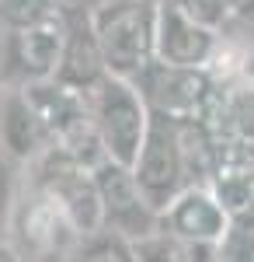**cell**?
Returning <instances> with one entry per match:
<instances>
[{"label": "cell", "instance_id": "cell-3", "mask_svg": "<svg viewBox=\"0 0 254 262\" xmlns=\"http://www.w3.org/2000/svg\"><path fill=\"white\" fill-rule=\"evenodd\" d=\"M185 168L188 164H185V150H181V119L154 112L133 171H136V182L146 203L157 213H164L185 192Z\"/></svg>", "mask_w": 254, "mask_h": 262}, {"label": "cell", "instance_id": "cell-15", "mask_svg": "<svg viewBox=\"0 0 254 262\" xmlns=\"http://www.w3.org/2000/svg\"><path fill=\"white\" fill-rule=\"evenodd\" d=\"M56 11V4L53 0H0V21L7 25V28H28V25H35V21L49 18Z\"/></svg>", "mask_w": 254, "mask_h": 262}, {"label": "cell", "instance_id": "cell-9", "mask_svg": "<svg viewBox=\"0 0 254 262\" xmlns=\"http://www.w3.org/2000/svg\"><path fill=\"white\" fill-rule=\"evenodd\" d=\"M164 217H167L171 231L185 234V238H198V242H213V245L226 234V221H230L219 196L206 192V189H185L164 210Z\"/></svg>", "mask_w": 254, "mask_h": 262}, {"label": "cell", "instance_id": "cell-7", "mask_svg": "<svg viewBox=\"0 0 254 262\" xmlns=\"http://www.w3.org/2000/svg\"><path fill=\"white\" fill-rule=\"evenodd\" d=\"M216 35L209 25L181 11L177 0H164L157 11V56L174 67H202L213 56Z\"/></svg>", "mask_w": 254, "mask_h": 262}, {"label": "cell", "instance_id": "cell-1", "mask_svg": "<svg viewBox=\"0 0 254 262\" xmlns=\"http://www.w3.org/2000/svg\"><path fill=\"white\" fill-rule=\"evenodd\" d=\"M94 35L108 74L133 81L157 56V11L143 0H112L94 11Z\"/></svg>", "mask_w": 254, "mask_h": 262}, {"label": "cell", "instance_id": "cell-14", "mask_svg": "<svg viewBox=\"0 0 254 262\" xmlns=\"http://www.w3.org/2000/svg\"><path fill=\"white\" fill-rule=\"evenodd\" d=\"M129 238L122 234H101V238H91V242L80 248L77 262H139L136 252L129 248Z\"/></svg>", "mask_w": 254, "mask_h": 262}, {"label": "cell", "instance_id": "cell-4", "mask_svg": "<svg viewBox=\"0 0 254 262\" xmlns=\"http://www.w3.org/2000/svg\"><path fill=\"white\" fill-rule=\"evenodd\" d=\"M39 175H42V192H49L66 210V217L73 221L77 234H94L105 224L98 175H94L91 164L77 161L66 147H56V150H49L42 158Z\"/></svg>", "mask_w": 254, "mask_h": 262}, {"label": "cell", "instance_id": "cell-21", "mask_svg": "<svg viewBox=\"0 0 254 262\" xmlns=\"http://www.w3.org/2000/svg\"><path fill=\"white\" fill-rule=\"evenodd\" d=\"M157 4H164V0H157Z\"/></svg>", "mask_w": 254, "mask_h": 262}, {"label": "cell", "instance_id": "cell-5", "mask_svg": "<svg viewBox=\"0 0 254 262\" xmlns=\"http://www.w3.org/2000/svg\"><path fill=\"white\" fill-rule=\"evenodd\" d=\"M98 175V189H101V210H105V224L122 234V238H146L157 231V210L146 203L143 189L136 182V171L125 168L118 161H101L94 168Z\"/></svg>", "mask_w": 254, "mask_h": 262}, {"label": "cell", "instance_id": "cell-2", "mask_svg": "<svg viewBox=\"0 0 254 262\" xmlns=\"http://www.w3.org/2000/svg\"><path fill=\"white\" fill-rule=\"evenodd\" d=\"M150 119H154V112L146 98L125 77L108 74L94 84V122H98V133L112 161L125 164V168L136 164Z\"/></svg>", "mask_w": 254, "mask_h": 262}, {"label": "cell", "instance_id": "cell-16", "mask_svg": "<svg viewBox=\"0 0 254 262\" xmlns=\"http://www.w3.org/2000/svg\"><path fill=\"white\" fill-rule=\"evenodd\" d=\"M177 4H181V11H188L195 21L209 25V28H216L226 14V0H177Z\"/></svg>", "mask_w": 254, "mask_h": 262}, {"label": "cell", "instance_id": "cell-11", "mask_svg": "<svg viewBox=\"0 0 254 262\" xmlns=\"http://www.w3.org/2000/svg\"><path fill=\"white\" fill-rule=\"evenodd\" d=\"M105 70L108 67H105V56H101L94 25H73L70 39H66L63 63H59V70H56V81L84 91V88H94L105 77Z\"/></svg>", "mask_w": 254, "mask_h": 262}, {"label": "cell", "instance_id": "cell-19", "mask_svg": "<svg viewBox=\"0 0 254 262\" xmlns=\"http://www.w3.org/2000/svg\"><path fill=\"white\" fill-rule=\"evenodd\" d=\"M0 262H21V259H18V252H14L11 245H4V242H0Z\"/></svg>", "mask_w": 254, "mask_h": 262}, {"label": "cell", "instance_id": "cell-13", "mask_svg": "<svg viewBox=\"0 0 254 262\" xmlns=\"http://www.w3.org/2000/svg\"><path fill=\"white\" fill-rule=\"evenodd\" d=\"M139 262H216V245L185 238L177 231L167 234H146L133 245Z\"/></svg>", "mask_w": 254, "mask_h": 262}, {"label": "cell", "instance_id": "cell-8", "mask_svg": "<svg viewBox=\"0 0 254 262\" xmlns=\"http://www.w3.org/2000/svg\"><path fill=\"white\" fill-rule=\"evenodd\" d=\"M66 39H70V25L66 18L53 11L49 18L35 21L28 28H18L14 35V63L24 77L32 81H49L56 77L63 53H66Z\"/></svg>", "mask_w": 254, "mask_h": 262}, {"label": "cell", "instance_id": "cell-10", "mask_svg": "<svg viewBox=\"0 0 254 262\" xmlns=\"http://www.w3.org/2000/svg\"><path fill=\"white\" fill-rule=\"evenodd\" d=\"M73 231H77L73 221L66 217V210L49 192H42L35 206L24 213V242L45 262H59V255L66 252V245L73 238Z\"/></svg>", "mask_w": 254, "mask_h": 262}, {"label": "cell", "instance_id": "cell-18", "mask_svg": "<svg viewBox=\"0 0 254 262\" xmlns=\"http://www.w3.org/2000/svg\"><path fill=\"white\" fill-rule=\"evenodd\" d=\"M226 11L244 21H254V0H226Z\"/></svg>", "mask_w": 254, "mask_h": 262}, {"label": "cell", "instance_id": "cell-20", "mask_svg": "<svg viewBox=\"0 0 254 262\" xmlns=\"http://www.w3.org/2000/svg\"><path fill=\"white\" fill-rule=\"evenodd\" d=\"M59 4H63L66 11H84V4H87V0H59Z\"/></svg>", "mask_w": 254, "mask_h": 262}, {"label": "cell", "instance_id": "cell-17", "mask_svg": "<svg viewBox=\"0 0 254 262\" xmlns=\"http://www.w3.org/2000/svg\"><path fill=\"white\" fill-rule=\"evenodd\" d=\"M11 206H14V179H11V168L0 158V242L7 234V224H11Z\"/></svg>", "mask_w": 254, "mask_h": 262}, {"label": "cell", "instance_id": "cell-12", "mask_svg": "<svg viewBox=\"0 0 254 262\" xmlns=\"http://www.w3.org/2000/svg\"><path fill=\"white\" fill-rule=\"evenodd\" d=\"M45 122L35 112V105L28 95H11L4 101V112H0V140L4 147L14 154V158H35L39 154L42 140H45Z\"/></svg>", "mask_w": 254, "mask_h": 262}, {"label": "cell", "instance_id": "cell-6", "mask_svg": "<svg viewBox=\"0 0 254 262\" xmlns=\"http://www.w3.org/2000/svg\"><path fill=\"white\" fill-rule=\"evenodd\" d=\"M143 98L171 119H195L209 105V77L198 67H174V63H150L143 74Z\"/></svg>", "mask_w": 254, "mask_h": 262}]
</instances>
